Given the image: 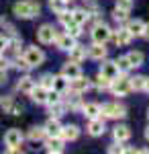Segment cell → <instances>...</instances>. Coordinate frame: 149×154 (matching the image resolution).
Masks as SVG:
<instances>
[{
    "instance_id": "6da1fadb",
    "label": "cell",
    "mask_w": 149,
    "mask_h": 154,
    "mask_svg": "<svg viewBox=\"0 0 149 154\" xmlns=\"http://www.w3.org/2000/svg\"><path fill=\"white\" fill-rule=\"evenodd\" d=\"M12 11L19 19H35L41 14V6L37 0H23V2H16L12 6Z\"/></svg>"
},
{
    "instance_id": "7a4b0ae2",
    "label": "cell",
    "mask_w": 149,
    "mask_h": 154,
    "mask_svg": "<svg viewBox=\"0 0 149 154\" xmlns=\"http://www.w3.org/2000/svg\"><path fill=\"white\" fill-rule=\"evenodd\" d=\"M100 117L102 119H123L127 117V107L121 103H104L100 105Z\"/></svg>"
},
{
    "instance_id": "3957f363",
    "label": "cell",
    "mask_w": 149,
    "mask_h": 154,
    "mask_svg": "<svg viewBox=\"0 0 149 154\" xmlns=\"http://www.w3.org/2000/svg\"><path fill=\"white\" fill-rule=\"evenodd\" d=\"M23 58L27 60V64H29L31 68H39V66H41V64L45 62V54H43L41 49L37 48V45H31V48L25 49Z\"/></svg>"
},
{
    "instance_id": "277c9868",
    "label": "cell",
    "mask_w": 149,
    "mask_h": 154,
    "mask_svg": "<svg viewBox=\"0 0 149 154\" xmlns=\"http://www.w3.org/2000/svg\"><path fill=\"white\" fill-rule=\"evenodd\" d=\"M92 41L94 43H106V41H110V35H112V31H110V27H106L104 23H98L94 25V29H92Z\"/></svg>"
},
{
    "instance_id": "5b68a950",
    "label": "cell",
    "mask_w": 149,
    "mask_h": 154,
    "mask_svg": "<svg viewBox=\"0 0 149 154\" xmlns=\"http://www.w3.org/2000/svg\"><path fill=\"white\" fill-rule=\"evenodd\" d=\"M110 91H112L115 97H127L133 91V88H131V80H129V78H123V76L118 74V78H115V80L110 82Z\"/></svg>"
},
{
    "instance_id": "8992f818",
    "label": "cell",
    "mask_w": 149,
    "mask_h": 154,
    "mask_svg": "<svg viewBox=\"0 0 149 154\" xmlns=\"http://www.w3.org/2000/svg\"><path fill=\"white\" fill-rule=\"evenodd\" d=\"M55 29L51 27V25H41L39 27V31H37V39L43 43V45H49V43H53L55 41Z\"/></svg>"
},
{
    "instance_id": "52a82bcc",
    "label": "cell",
    "mask_w": 149,
    "mask_h": 154,
    "mask_svg": "<svg viewBox=\"0 0 149 154\" xmlns=\"http://www.w3.org/2000/svg\"><path fill=\"white\" fill-rule=\"evenodd\" d=\"M23 131L16 130V128H12V130H8L6 134H4V144L8 146V148H14V146H23Z\"/></svg>"
},
{
    "instance_id": "ba28073f",
    "label": "cell",
    "mask_w": 149,
    "mask_h": 154,
    "mask_svg": "<svg viewBox=\"0 0 149 154\" xmlns=\"http://www.w3.org/2000/svg\"><path fill=\"white\" fill-rule=\"evenodd\" d=\"M98 74H102L104 78H108V80L112 82L115 78H118V74H121V70H118L116 62H104L102 66H100V72H98Z\"/></svg>"
},
{
    "instance_id": "9c48e42d",
    "label": "cell",
    "mask_w": 149,
    "mask_h": 154,
    "mask_svg": "<svg viewBox=\"0 0 149 154\" xmlns=\"http://www.w3.org/2000/svg\"><path fill=\"white\" fill-rule=\"evenodd\" d=\"M69 86H72V91H76V93H86L88 88L92 86V80H88V78H84V76H76V78H72L69 80Z\"/></svg>"
},
{
    "instance_id": "30bf717a",
    "label": "cell",
    "mask_w": 149,
    "mask_h": 154,
    "mask_svg": "<svg viewBox=\"0 0 149 154\" xmlns=\"http://www.w3.org/2000/svg\"><path fill=\"white\" fill-rule=\"evenodd\" d=\"M53 43L57 45V49L68 51V49H72L74 45H76V37L68 35V33H63V35H55V41H53Z\"/></svg>"
},
{
    "instance_id": "8fae6325",
    "label": "cell",
    "mask_w": 149,
    "mask_h": 154,
    "mask_svg": "<svg viewBox=\"0 0 149 154\" xmlns=\"http://www.w3.org/2000/svg\"><path fill=\"white\" fill-rule=\"evenodd\" d=\"M78 136H80V128L78 125H61L59 138L63 142H74V140H78Z\"/></svg>"
},
{
    "instance_id": "7c38bea8",
    "label": "cell",
    "mask_w": 149,
    "mask_h": 154,
    "mask_svg": "<svg viewBox=\"0 0 149 154\" xmlns=\"http://www.w3.org/2000/svg\"><path fill=\"white\" fill-rule=\"evenodd\" d=\"M104 119L102 117H94L90 119V123H88V134L90 136H94V138H98V136H102L104 134Z\"/></svg>"
},
{
    "instance_id": "4fadbf2b",
    "label": "cell",
    "mask_w": 149,
    "mask_h": 154,
    "mask_svg": "<svg viewBox=\"0 0 149 154\" xmlns=\"http://www.w3.org/2000/svg\"><path fill=\"white\" fill-rule=\"evenodd\" d=\"M61 74L66 76V78H76V76H80L82 70H80V64H76V62H72V60H68L66 64H63V68H61Z\"/></svg>"
},
{
    "instance_id": "5bb4252c",
    "label": "cell",
    "mask_w": 149,
    "mask_h": 154,
    "mask_svg": "<svg viewBox=\"0 0 149 154\" xmlns=\"http://www.w3.org/2000/svg\"><path fill=\"white\" fill-rule=\"evenodd\" d=\"M110 39L115 41L116 45H129V43H131V39H133V35L129 33V29L125 27V29H118L116 33H112Z\"/></svg>"
},
{
    "instance_id": "9a60e30c",
    "label": "cell",
    "mask_w": 149,
    "mask_h": 154,
    "mask_svg": "<svg viewBox=\"0 0 149 154\" xmlns=\"http://www.w3.org/2000/svg\"><path fill=\"white\" fill-rule=\"evenodd\" d=\"M47 93H49V91H47V88H43L41 84H35V88L31 91V93H29V97L33 99L37 105H45V101H47Z\"/></svg>"
},
{
    "instance_id": "2e32d148",
    "label": "cell",
    "mask_w": 149,
    "mask_h": 154,
    "mask_svg": "<svg viewBox=\"0 0 149 154\" xmlns=\"http://www.w3.org/2000/svg\"><path fill=\"white\" fill-rule=\"evenodd\" d=\"M45 150L47 152H63V140L59 136H47Z\"/></svg>"
},
{
    "instance_id": "e0dca14e",
    "label": "cell",
    "mask_w": 149,
    "mask_h": 154,
    "mask_svg": "<svg viewBox=\"0 0 149 154\" xmlns=\"http://www.w3.org/2000/svg\"><path fill=\"white\" fill-rule=\"evenodd\" d=\"M106 51H108V49L104 48V43H92L90 48H88V58H92V60H104V58H106Z\"/></svg>"
},
{
    "instance_id": "ac0fdd59",
    "label": "cell",
    "mask_w": 149,
    "mask_h": 154,
    "mask_svg": "<svg viewBox=\"0 0 149 154\" xmlns=\"http://www.w3.org/2000/svg\"><path fill=\"white\" fill-rule=\"evenodd\" d=\"M68 54H69V60H72V62H76V64L84 62V60H86V56H88L86 48H82V45H78V43H76L72 49H68Z\"/></svg>"
},
{
    "instance_id": "d6986e66",
    "label": "cell",
    "mask_w": 149,
    "mask_h": 154,
    "mask_svg": "<svg viewBox=\"0 0 149 154\" xmlns=\"http://www.w3.org/2000/svg\"><path fill=\"white\" fill-rule=\"evenodd\" d=\"M2 111H4V113H10V115H21V113H23V107L19 105V103H14L12 97H8V99H4V103H2Z\"/></svg>"
},
{
    "instance_id": "ffe728a7",
    "label": "cell",
    "mask_w": 149,
    "mask_h": 154,
    "mask_svg": "<svg viewBox=\"0 0 149 154\" xmlns=\"http://www.w3.org/2000/svg\"><path fill=\"white\" fill-rule=\"evenodd\" d=\"M51 88H53V91H57L59 95H63V93L69 88V78H66L63 74L53 76V86H51Z\"/></svg>"
},
{
    "instance_id": "44dd1931",
    "label": "cell",
    "mask_w": 149,
    "mask_h": 154,
    "mask_svg": "<svg viewBox=\"0 0 149 154\" xmlns=\"http://www.w3.org/2000/svg\"><path fill=\"white\" fill-rule=\"evenodd\" d=\"M112 138H115V142H127L129 138H131V130L127 128V125H116L115 130H112Z\"/></svg>"
},
{
    "instance_id": "7402d4cb",
    "label": "cell",
    "mask_w": 149,
    "mask_h": 154,
    "mask_svg": "<svg viewBox=\"0 0 149 154\" xmlns=\"http://www.w3.org/2000/svg\"><path fill=\"white\" fill-rule=\"evenodd\" d=\"M127 29H129V33L133 37H141L143 35V29H145V23L141 19H135V21H129L127 23Z\"/></svg>"
},
{
    "instance_id": "603a6c76",
    "label": "cell",
    "mask_w": 149,
    "mask_h": 154,
    "mask_svg": "<svg viewBox=\"0 0 149 154\" xmlns=\"http://www.w3.org/2000/svg\"><path fill=\"white\" fill-rule=\"evenodd\" d=\"M43 128H45V134H47V136H59V134H61V123H59L57 117H51L45 125H43Z\"/></svg>"
},
{
    "instance_id": "cb8c5ba5",
    "label": "cell",
    "mask_w": 149,
    "mask_h": 154,
    "mask_svg": "<svg viewBox=\"0 0 149 154\" xmlns=\"http://www.w3.org/2000/svg\"><path fill=\"white\" fill-rule=\"evenodd\" d=\"M33 88H35V80L31 78V76H23V78L16 82V91H21V93H25V95H29Z\"/></svg>"
},
{
    "instance_id": "d4e9b609",
    "label": "cell",
    "mask_w": 149,
    "mask_h": 154,
    "mask_svg": "<svg viewBox=\"0 0 149 154\" xmlns=\"http://www.w3.org/2000/svg\"><path fill=\"white\" fill-rule=\"evenodd\" d=\"M127 60H129V64H131V70H133V68H141V66H143V62H145V56H143L141 51H129V54H127Z\"/></svg>"
},
{
    "instance_id": "484cf974",
    "label": "cell",
    "mask_w": 149,
    "mask_h": 154,
    "mask_svg": "<svg viewBox=\"0 0 149 154\" xmlns=\"http://www.w3.org/2000/svg\"><path fill=\"white\" fill-rule=\"evenodd\" d=\"M82 113H84L88 119L100 117V105H98V103H86V105L82 107Z\"/></svg>"
},
{
    "instance_id": "4316f807",
    "label": "cell",
    "mask_w": 149,
    "mask_h": 154,
    "mask_svg": "<svg viewBox=\"0 0 149 154\" xmlns=\"http://www.w3.org/2000/svg\"><path fill=\"white\" fill-rule=\"evenodd\" d=\"M72 19H74V23L84 25L90 21V12L84 11V8H76V11H72Z\"/></svg>"
},
{
    "instance_id": "83f0119b",
    "label": "cell",
    "mask_w": 149,
    "mask_h": 154,
    "mask_svg": "<svg viewBox=\"0 0 149 154\" xmlns=\"http://www.w3.org/2000/svg\"><path fill=\"white\" fill-rule=\"evenodd\" d=\"M29 138H31L33 142H39V140H45V138H47L45 128H41V125H35V128H31V131H29Z\"/></svg>"
},
{
    "instance_id": "f1b7e54d",
    "label": "cell",
    "mask_w": 149,
    "mask_h": 154,
    "mask_svg": "<svg viewBox=\"0 0 149 154\" xmlns=\"http://www.w3.org/2000/svg\"><path fill=\"white\" fill-rule=\"evenodd\" d=\"M49 6L55 14H61V12L68 11V2L66 0H49Z\"/></svg>"
},
{
    "instance_id": "f546056e",
    "label": "cell",
    "mask_w": 149,
    "mask_h": 154,
    "mask_svg": "<svg viewBox=\"0 0 149 154\" xmlns=\"http://www.w3.org/2000/svg\"><path fill=\"white\" fill-rule=\"evenodd\" d=\"M51 107V117H61L63 113H66V105L61 103V101H57V103H53V105H49Z\"/></svg>"
},
{
    "instance_id": "4dcf8cb0",
    "label": "cell",
    "mask_w": 149,
    "mask_h": 154,
    "mask_svg": "<svg viewBox=\"0 0 149 154\" xmlns=\"http://www.w3.org/2000/svg\"><path fill=\"white\" fill-rule=\"evenodd\" d=\"M66 107H69V109H74V111H78V109H82V101H80V93H76V91H74V95H72V99H69L68 101V105Z\"/></svg>"
},
{
    "instance_id": "1f68e13d",
    "label": "cell",
    "mask_w": 149,
    "mask_h": 154,
    "mask_svg": "<svg viewBox=\"0 0 149 154\" xmlns=\"http://www.w3.org/2000/svg\"><path fill=\"white\" fill-rule=\"evenodd\" d=\"M131 80V88L133 91H143L145 86V76H135V78H129Z\"/></svg>"
},
{
    "instance_id": "d6a6232c",
    "label": "cell",
    "mask_w": 149,
    "mask_h": 154,
    "mask_svg": "<svg viewBox=\"0 0 149 154\" xmlns=\"http://www.w3.org/2000/svg\"><path fill=\"white\" fill-rule=\"evenodd\" d=\"M66 31H68V35H72V37H80V35H82V25L69 23L68 27H66Z\"/></svg>"
},
{
    "instance_id": "836d02e7",
    "label": "cell",
    "mask_w": 149,
    "mask_h": 154,
    "mask_svg": "<svg viewBox=\"0 0 149 154\" xmlns=\"http://www.w3.org/2000/svg\"><path fill=\"white\" fill-rule=\"evenodd\" d=\"M96 88H98V91H108V88H110V80H108V78H104L102 74H98V80H96Z\"/></svg>"
},
{
    "instance_id": "e575fe53",
    "label": "cell",
    "mask_w": 149,
    "mask_h": 154,
    "mask_svg": "<svg viewBox=\"0 0 149 154\" xmlns=\"http://www.w3.org/2000/svg\"><path fill=\"white\" fill-rule=\"evenodd\" d=\"M115 8H118V11H125V12H131V8H133V0H116Z\"/></svg>"
},
{
    "instance_id": "d590c367",
    "label": "cell",
    "mask_w": 149,
    "mask_h": 154,
    "mask_svg": "<svg viewBox=\"0 0 149 154\" xmlns=\"http://www.w3.org/2000/svg\"><path fill=\"white\" fill-rule=\"evenodd\" d=\"M57 101H61V95H59L57 91L49 88V93H47V101H45V105H53V103H57Z\"/></svg>"
},
{
    "instance_id": "8d00e7d4",
    "label": "cell",
    "mask_w": 149,
    "mask_h": 154,
    "mask_svg": "<svg viewBox=\"0 0 149 154\" xmlns=\"http://www.w3.org/2000/svg\"><path fill=\"white\" fill-rule=\"evenodd\" d=\"M39 84H41L43 88H47V91H49V88L53 86V76H51V74H43V76L39 78Z\"/></svg>"
},
{
    "instance_id": "74e56055",
    "label": "cell",
    "mask_w": 149,
    "mask_h": 154,
    "mask_svg": "<svg viewBox=\"0 0 149 154\" xmlns=\"http://www.w3.org/2000/svg\"><path fill=\"white\" fill-rule=\"evenodd\" d=\"M116 66H118V70H121V72H129V70H131V64H129L127 56H123V58L116 60Z\"/></svg>"
},
{
    "instance_id": "f35d334b",
    "label": "cell",
    "mask_w": 149,
    "mask_h": 154,
    "mask_svg": "<svg viewBox=\"0 0 149 154\" xmlns=\"http://www.w3.org/2000/svg\"><path fill=\"white\" fill-rule=\"evenodd\" d=\"M57 17H59V23L63 25V27H68L69 23H74V19H72V12H68V11L61 12V14H57Z\"/></svg>"
},
{
    "instance_id": "ab89813d",
    "label": "cell",
    "mask_w": 149,
    "mask_h": 154,
    "mask_svg": "<svg viewBox=\"0 0 149 154\" xmlns=\"http://www.w3.org/2000/svg\"><path fill=\"white\" fill-rule=\"evenodd\" d=\"M14 66H16L19 70H23V72H29V70H31V66L27 64V60H25V58H19L16 62H14Z\"/></svg>"
},
{
    "instance_id": "60d3db41",
    "label": "cell",
    "mask_w": 149,
    "mask_h": 154,
    "mask_svg": "<svg viewBox=\"0 0 149 154\" xmlns=\"http://www.w3.org/2000/svg\"><path fill=\"white\" fill-rule=\"evenodd\" d=\"M112 14H115V19H116V21H127V19H129V12L118 11V8H115V12H112Z\"/></svg>"
},
{
    "instance_id": "b9f144b4",
    "label": "cell",
    "mask_w": 149,
    "mask_h": 154,
    "mask_svg": "<svg viewBox=\"0 0 149 154\" xmlns=\"http://www.w3.org/2000/svg\"><path fill=\"white\" fill-rule=\"evenodd\" d=\"M108 152H110V154L123 152V146H121V142H116V144H112V146H108Z\"/></svg>"
},
{
    "instance_id": "7bdbcfd3",
    "label": "cell",
    "mask_w": 149,
    "mask_h": 154,
    "mask_svg": "<svg viewBox=\"0 0 149 154\" xmlns=\"http://www.w3.org/2000/svg\"><path fill=\"white\" fill-rule=\"evenodd\" d=\"M4 49H8V37L0 35V51H4Z\"/></svg>"
},
{
    "instance_id": "ee69618b",
    "label": "cell",
    "mask_w": 149,
    "mask_h": 154,
    "mask_svg": "<svg viewBox=\"0 0 149 154\" xmlns=\"http://www.w3.org/2000/svg\"><path fill=\"white\" fill-rule=\"evenodd\" d=\"M2 27L6 29V33H8V35H12V37H14V27H12V25H8V23H2Z\"/></svg>"
},
{
    "instance_id": "f6af8a7d",
    "label": "cell",
    "mask_w": 149,
    "mask_h": 154,
    "mask_svg": "<svg viewBox=\"0 0 149 154\" xmlns=\"http://www.w3.org/2000/svg\"><path fill=\"white\" fill-rule=\"evenodd\" d=\"M4 80H6V70L0 68V82H4Z\"/></svg>"
},
{
    "instance_id": "bcb514c9",
    "label": "cell",
    "mask_w": 149,
    "mask_h": 154,
    "mask_svg": "<svg viewBox=\"0 0 149 154\" xmlns=\"http://www.w3.org/2000/svg\"><path fill=\"white\" fill-rule=\"evenodd\" d=\"M141 37H145V39H149V25H145V29H143V35Z\"/></svg>"
},
{
    "instance_id": "7dc6e473",
    "label": "cell",
    "mask_w": 149,
    "mask_h": 154,
    "mask_svg": "<svg viewBox=\"0 0 149 154\" xmlns=\"http://www.w3.org/2000/svg\"><path fill=\"white\" fill-rule=\"evenodd\" d=\"M143 91H145V93H149V78H145V86H143Z\"/></svg>"
},
{
    "instance_id": "c3c4849f",
    "label": "cell",
    "mask_w": 149,
    "mask_h": 154,
    "mask_svg": "<svg viewBox=\"0 0 149 154\" xmlns=\"http://www.w3.org/2000/svg\"><path fill=\"white\" fill-rule=\"evenodd\" d=\"M145 138L149 140V125H147V130H145Z\"/></svg>"
},
{
    "instance_id": "681fc988",
    "label": "cell",
    "mask_w": 149,
    "mask_h": 154,
    "mask_svg": "<svg viewBox=\"0 0 149 154\" xmlns=\"http://www.w3.org/2000/svg\"><path fill=\"white\" fill-rule=\"evenodd\" d=\"M0 60H2V51H0Z\"/></svg>"
},
{
    "instance_id": "f907efd6",
    "label": "cell",
    "mask_w": 149,
    "mask_h": 154,
    "mask_svg": "<svg viewBox=\"0 0 149 154\" xmlns=\"http://www.w3.org/2000/svg\"><path fill=\"white\" fill-rule=\"evenodd\" d=\"M66 2H74V0H66Z\"/></svg>"
},
{
    "instance_id": "816d5d0a",
    "label": "cell",
    "mask_w": 149,
    "mask_h": 154,
    "mask_svg": "<svg viewBox=\"0 0 149 154\" xmlns=\"http://www.w3.org/2000/svg\"><path fill=\"white\" fill-rule=\"evenodd\" d=\"M147 117H149V109H147Z\"/></svg>"
},
{
    "instance_id": "f5cc1de1",
    "label": "cell",
    "mask_w": 149,
    "mask_h": 154,
    "mask_svg": "<svg viewBox=\"0 0 149 154\" xmlns=\"http://www.w3.org/2000/svg\"><path fill=\"white\" fill-rule=\"evenodd\" d=\"M88 2H94V0H88Z\"/></svg>"
}]
</instances>
